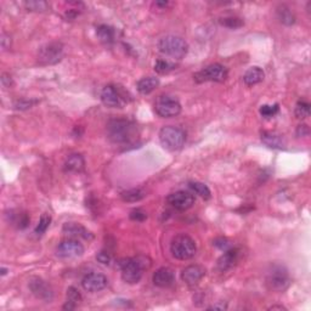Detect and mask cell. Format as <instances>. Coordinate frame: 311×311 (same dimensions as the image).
I'll return each mask as SVG.
<instances>
[{
  "label": "cell",
  "mask_w": 311,
  "mask_h": 311,
  "mask_svg": "<svg viewBox=\"0 0 311 311\" xmlns=\"http://www.w3.org/2000/svg\"><path fill=\"white\" fill-rule=\"evenodd\" d=\"M120 268L122 278L129 284H136L142 278L145 268L151 266V260L146 256H136V258H124L120 260Z\"/></svg>",
  "instance_id": "obj_1"
},
{
  "label": "cell",
  "mask_w": 311,
  "mask_h": 311,
  "mask_svg": "<svg viewBox=\"0 0 311 311\" xmlns=\"http://www.w3.org/2000/svg\"><path fill=\"white\" fill-rule=\"evenodd\" d=\"M158 50L160 54L174 58V60H182L188 55V44L182 36L169 34L160 39L157 44Z\"/></svg>",
  "instance_id": "obj_2"
},
{
  "label": "cell",
  "mask_w": 311,
  "mask_h": 311,
  "mask_svg": "<svg viewBox=\"0 0 311 311\" xmlns=\"http://www.w3.org/2000/svg\"><path fill=\"white\" fill-rule=\"evenodd\" d=\"M135 135V124L129 120L118 118L107 124V136L114 144L128 142Z\"/></svg>",
  "instance_id": "obj_3"
},
{
  "label": "cell",
  "mask_w": 311,
  "mask_h": 311,
  "mask_svg": "<svg viewBox=\"0 0 311 311\" xmlns=\"http://www.w3.org/2000/svg\"><path fill=\"white\" fill-rule=\"evenodd\" d=\"M265 284L274 292H284L290 284V277L287 268L281 264L271 265L265 276Z\"/></svg>",
  "instance_id": "obj_4"
},
{
  "label": "cell",
  "mask_w": 311,
  "mask_h": 311,
  "mask_svg": "<svg viewBox=\"0 0 311 311\" xmlns=\"http://www.w3.org/2000/svg\"><path fill=\"white\" fill-rule=\"evenodd\" d=\"M170 252L175 259L190 260L197 253L196 242L188 234H179L172 240Z\"/></svg>",
  "instance_id": "obj_5"
},
{
  "label": "cell",
  "mask_w": 311,
  "mask_h": 311,
  "mask_svg": "<svg viewBox=\"0 0 311 311\" xmlns=\"http://www.w3.org/2000/svg\"><path fill=\"white\" fill-rule=\"evenodd\" d=\"M160 141L168 151H179L185 145L186 132L174 126H163L160 132Z\"/></svg>",
  "instance_id": "obj_6"
},
{
  "label": "cell",
  "mask_w": 311,
  "mask_h": 311,
  "mask_svg": "<svg viewBox=\"0 0 311 311\" xmlns=\"http://www.w3.org/2000/svg\"><path fill=\"white\" fill-rule=\"evenodd\" d=\"M64 56V46L61 42H50L39 48L38 61L42 64H56Z\"/></svg>",
  "instance_id": "obj_7"
},
{
  "label": "cell",
  "mask_w": 311,
  "mask_h": 311,
  "mask_svg": "<svg viewBox=\"0 0 311 311\" xmlns=\"http://www.w3.org/2000/svg\"><path fill=\"white\" fill-rule=\"evenodd\" d=\"M228 72L225 66L220 64H212L206 68L200 70V72L194 73V79L197 83H204V82H216V83H222L228 79Z\"/></svg>",
  "instance_id": "obj_8"
},
{
  "label": "cell",
  "mask_w": 311,
  "mask_h": 311,
  "mask_svg": "<svg viewBox=\"0 0 311 311\" xmlns=\"http://www.w3.org/2000/svg\"><path fill=\"white\" fill-rule=\"evenodd\" d=\"M154 111L162 118L176 117L182 112V104L174 96L160 95L154 102Z\"/></svg>",
  "instance_id": "obj_9"
},
{
  "label": "cell",
  "mask_w": 311,
  "mask_h": 311,
  "mask_svg": "<svg viewBox=\"0 0 311 311\" xmlns=\"http://www.w3.org/2000/svg\"><path fill=\"white\" fill-rule=\"evenodd\" d=\"M84 246L78 240L68 238L62 241L60 244L56 248V256L64 259H70V258H78L84 254Z\"/></svg>",
  "instance_id": "obj_10"
},
{
  "label": "cell",
  "mask_w": 311,
  "mask_h": 311,
  "mask_svg": "<svg viewBox=\"0 0 311 311\" xmlns=\"http://www.w3.org/2000/svg\"><path fill=\"white\" fill-rule=\"evenodd\" d=\"M108 284V280L104 274L90 272L86 274L82 280V287L89 293H96L104 290Z\"/></svg>",
  "instance_id": "obj_11"
},
{
  "label": "cell",
  "mask_w": 311,
  "mask_h": 311,
  "mask_svg": "<svg viewBox=\"0 0 311 311\" xmlns=\"http://www.w3.org/2000/svg\"><path fill=\"white\" fill-rule=\"evenodd\" d=\"M100 98L104 106L110 107V108H117V107H122L126 104V98L120 94L118 88L111 86V84L106 86L101 90Z\"/></svg>",
  "instance_id": "obj_12"
},
{
  "label": "cell",
  "mask_w": 311,
  "mask_h": 311,
  "mask_svg": "<svg viewBox=\"0 0 311 311\" xmlns=\"http://www.w3.org/2000/svg\"><path fill=\"white\" fill-rule=\"evenodd\" d=\"M30 292L36 296V298L40 299L43 302H52L54 298V292L52 288L50 287V284H48L44 280L39 278V277H33L30 280V284H28Z\"/></svg>",
  "instance_id": "obj_13"
},
{
  "label": "cell",
  "mask_w": 311,
  "mask_h": 311,
  "mask_svg": "<svg viewBox=\"0 0 311 311\" xmlns=\"http://www.w3.org/2000/svg\"><path fill=\"white\" fill-rule=\"evenodd\" d=\"M169 204L172 207H174L178 210H188L190 209L194 203V197L192 196L190 192H186V191H176L174 194H169L168 198Z\"/></svg>",
  "instance_id": "obj_14"
},
{
  "label": "cell",
  "mask_w": 311,
  "mask_h": 311,
  "mask_svg": "<svg viewBox=\"0 0 311 311\" xmlns=\"http://www.w3.org/2000/svg\"><path fill=\"white\" fill-rule=\"evenodd\" d=\"M154 284L160 288H169L175 284V274L170 268H160L152 276Z\"/></svg>",
  "instance_id": "obj_15"
},
{
  "label": "cell",
  "mask_w": 311,
  "mask_h": 311,
  "mask_svg": "<svg viewBox=\"0 0 311 311\" xmlns=\"http://www.w3.org/2000/svg\"><path fill=\"white\" fill-rule=\"evenodd\" d=\"M206 275V268L200 265H188L182 271V278L186 284L194 286Z\"/></svg>",
  "instance_id": "obj_16"
},
{
  "label": "cell",
  "mask_w": 311,
  "mask_h": 311,
  "mask_svg": "<svg viewBox=\"0 0 311 311\" xmlns=\"http://www.w3.org/2000/svg\"><path fill=\"white\" fill-rule=\"evenodd\" d=\"M64 234H68L70 237H82V238L88 240V241L94 238V234L79 222H67V224H64Z\"/></svg>",
  "instance_id": "obj_17"
},
{
  "label": "cell",
  "mask_w": 311,
  "mask_h": 311,
  "mask_svg": "<svg viewBox=\"0 0 311 311\" xmlns=\"http://www.w3.org/2000/svg\"><path fill=\"white\" fill-rule=\"evenodd\" d=\"M262 144H265L270 148L284 150L286 148V141L282 135L277 134L275 132H262L260 135Z\"/></svg>",
  "instance_id": "obj_18"
},
{
  "label": "cell",
  "mask_w": 311,
  "mask_h": 311,
  "mask_svg": "<svg viewBox=\"0 0 311 311\" xmlns=\"http://www.w3.org/2000/svg\"><path fill=\"white\" fill-rule=\"evenodd\" d=\"M238 250L236 248H230V250H225V253L220 256L218 260V268L220 271H228L231 268L238 260Z\"/></svg>",
  "instance_id": "obj_19"
},
{
  "label": "cell",
  "mask_w": 311,
  "mask_h": 311,
  "mask_svg": "<svg viewBox=\"0 0 311 311\" xmlns=\"http://www.w3.org/2000/svg\"><path fill=\"white\" fill-rule=\"evenodd\" d=\"M64 170L70 173H80L86 168V160L83 156L79 154H72L64 160Z\"/></svg>",
  "instance_id": "obj_20"
},
{
  "label": "cell",
  "mask_w": 311,
  "mask_h": 311,
  "mask_svg": "<svg viewBox=\"0 0 311 311\" xmlns=\"http://www.w3.org/2000/svg\"><path fill=\"white\" fill-rule=\"evenodd\" d=\"M265 78V73L260 67L253 66L250 70H246L244 76H243V82L247 86H253L256 84L262 83Z\"/></svg>",
  "instance_id": "obj_21"
},
{
  "label": "cell",
  "mask_w": 311,
  "mask_h": 311,
  "mask_svg": "<svg viewBox=\"0 0 311 311\" xmlns=\"http://www.w3.org/2000/svg\"><path fill=\"white\" fill-rule=\"evenodd\" d=\"M160 86V79L156 77H145L141 78L136 83L138 92L142 95L151 94Z\"/></svg>",
  "instance_id": "obj_22"
},
{
  "label": "cell",
  "mask_w": 311,
  "mask_h": 311,
  "mask_svg": "<svg viewBox=\"0 0 311 311\" xmlns=\"http://www.w3.org/2000/svg\"><path fill=\"white\" fill-rule=\"evenodd\" d=\"M96 36H98V40L102 44H112L114 42L116 36L114 28L107 26V24H100V26L96 28Z\"/></svg>",
  "instance_id": "obj_23"
},
{
  "label": "cell",
  "mask_w": 311,
  "mask_h": 311,
  "mask_svg": "<svg viewBox=\"0 0 311 311\" xmlns=\"http://www.w3.org/2000/svg\"><path fill=\"white\" fill-rule=\"evenodd\" d=\"M83 298H82V294L76 287H70L67 290V300L66 304L64 305L62 309L64 310H74L80 304Z\"/></svg>",
  "instance_id": "obj_24"
},
{
  "label": "cell",
  "mask_w": 311,
  "mask_h": 311,
  "mask_svg": "<svg viewBox=\"0 0 311 311\" xmlns=\"http://www.w3.org/2000/svg\"><path fill=\"white\" fill-rule=\"evenodd\" d=\"M276 16L278 21L284 26H292L296 24V16L292 12V10L286 5H280L276 10Z\"/></svg>",
  "instance_id": "obj_25"
},
{
  "label": "cell",
  "mask_w": 311,
  "mask_h": 311,
  "mask_svg": "<svg viewBox=\"0 0 311 311\" xmlns=\"http://www.w3.org/2000/svg\"><path fill=\"white\" fill-rule=\"evenodd\" d=\"M120 197L124 202L134 203V202H138V200L145 198L146 192L144 191L142 188H130V190L122 192Z\"/></svg>",
  "instance_id": "obj_26"
},
{
  "label": "cell",
  "mask_w": 311,
  "mask_h": 311,
  "mask_svg": "<svg viewBox=\"0 0 311 311\" xmlns=\"http://www.w3.org/2000/svg\"><path fill=\"white\" fill-rule=\"evenodd\" d=\"M188 186H190V188L192 191H194V194H197L198 196L202 197V198H204V200L210 198L212 192L206 184L200 182H192L188 184Z\"/></svg>",
  "instance_id": "obj_27"
},
{
  "label": "cell",
  "mask_w": 311,
  "mask_h": 311,
  "mask_svg": "<svg viewBox=\"0 0 311 311\" xmlns=\"http://www.w3.org/2000/svg\"><path fill=\"white\" fill-rule=\"evenodd\" d=\"M294 114L298 120H305L310 116V104L306 101H298L294 108Z\"/></svg>",
  "instance_id": "obj_28"
},
{
  "label": "cell",
  "mask_w": 311,
  "mask_h": 311,
  "mask_svg": "<svg viewBox=\"0 0 311 311\" xmlns=\"http://www.w3.org/2000/svg\"><path fill=\"white\" fill-rule=\"evenodd\" d=\"M176 68V64H172L169 61H164V60H157L154 64V70L160 74H166V73L172 72Z\"/></svg>",
  "instance_id": "obj_29"
},
{
  "label": "cell",
  "mask_w": 311,
  "mask_h": 311,
  "mask_svg": "<svg viewBox=\"0 0 311 311\" xmlns=\"http://www.w3.org/2000/svg\"><path fill=\"white\" fill-rule=\"evenodd\" d=\"M24 6L28 11H36V12H44L49 9V4L46 2H38V0H33V2H26Z\"/></svg>",
  "instance_id": "obj_30"
},
{
  "label": "cell",
  "mask_w": 311,
  "mask_h": 311,
  "mask_svg": "<svg viewBox=\"0 0 311 311\" xmlns=\"http://www.w3.org/2000/svg\"><path fill=\"white\" fill-rule=\"evenodd\" d=\"M50 222H52V216L46 213L43 214V216H40V219H39L38 225H36V228H34V234H38V236L43 234L50 226Z\"/></svg>",
  "instance_id": "obj_31"
},
{
  "label": "cell",
  "mask_w": 311,
  "mask_h": 311,
  "mask_svg": "<svg viewBox=\"0 0 311 311\" xmlns=\"http://www.w3.org/2000/svg\"><path fill=\"white\" fill-rule=\"evenodd\" d=\"M280 111V104H262L260 107L259 112L260 114L264 118H272L278 113Z\"/></svg>",
  "instance_id": "obj_32"
},
{
  "label": "cell",
  "mask_w": 311,
  "mask_h": 311,
  "mask_svg": "<svg viewBox=\"0 0 311 311\" xmlns=\"http://www.w3.org/2000/svg\"><path fill=\"white\" fill-rule=\"evenodd\" d=\"M220 24L222 26L231 28V30H236V28L242 27L244 24V22L242 21L240 18H220Z\"/></svg>",
  "instance_id": "obj_33"
},
{
  "label": "cell",
  "mask_w": 311,
  "mask_h": 311,
  "mask_svg": "<svg viewBox=\"0 0 311 311\" xmlns=\"http://www.w3.org/2000/svg\"><path fill=\"white\" fill-rule=\"evenodd\" d=\"M130 219L134 220V222H144L147 219V214L142 209H134V210L130 212Z\"/></svg>",
  "instance_id": "obj_34"
},
{
  "label": "cell",
  "mask_w": 311,
  "mask_h": 311,
  "mask_svg": "<svg viewBox=\"0 0 311 311\" xmlns=\"http://www.w3.org/2000/svg\"><path fill=\"white\" fill-rule=\"evenodd\" d=\"M213 243H214V246H216V247H218L219 250H222L224 252L230 250V248H232V246H231L230 241H228L226 238H216Z\"/></svg>",
  "instance_id": "obj_35"
},
{
  "label": "cell",
  "mask_w": 311,
  "mask_h": 311,
  "mask_svg": "<svg viewBox=\"0 0 311 311\" xmlns=\"http://www.w3.org/2000/svg\"><path fill=\"white\" fill-rule=\"evenodd\" d=\"M96 259H98V262H101V264L104 265H110L112 262V256H110L107 252H100V253L96 256Z\"/></svg>",
  "instance_id": "obj_36"
},
{
  "label": "cell",
  "mask_w": 311,
  "mask_h": 311,
  "mask_svg": "<svg viewBox=\"0 0 311 311\" xmlns=\"http://www.w3.org/2000/svg\"><path fill=\"white\" fill-rule=\"evenodd\" d=\"M0 44H2V50H8L11 46V36L9 34H6L5 32L2 33V36H0Z\"/></svg>",
  "instance_id": "obj_37"
},
{
  "label": "cell",
  "mask_w": 311,
  "mask_h": 311,
  "mask_svg": "<svg viewBox=\"0 0 311 311\" xmlns=\"http://www.w3.org/2000/svg\"><path fill=\"white\" fill-rule=\"evenodd\" d=\"M36 102V101H28V100H21L18 101L15 104V108L18 110H28L33 106Z\"/></svg>",
  "instance_id": "obj_38"
},
{
  "label": "cell",
  "mask_w": 311,
  "mask_h": 311,
  "mask_svg": "<svg viewBox=\"0 0 311 311\" xmlns=\"http://www.w3.org/2000/svg\"><path fill=\"white\" fill-rule=\"evenodd\" d=\"M172 2H152V8H156L157 10H168V8L172 6Z\"/></svg>",
  "instance_id": "obj_39"
},
{
  "label": "cell",
  "mask_w": 311,
  "mask_h": 311,
  "mask_svg": "<svg viewBox=\"0 0 311 311\" xmlns=\"http://www.w3.org/2000/svg\"><path fill=\"white\" fill-rule=\"evenodd\" d=\"M310 132L309 130V126H306V124H300V126H298V128H296V136H308Z\"/></svg>",
  "instance_id": "obj_40"
},
{
  "label": "cell",
  "mask_w": 311,
  "mask_h": 311,
  "mask_svg": "<svg viewBox=\"0 0 311 311\" xmlns=\"http://www.w3.org/2000/svg\"><path fill=\"white\" fill-rule=\"evenodd\" d=\"M2 86H4L5 89H9V88L14 86L12 78H11L9 74H6V73H4V74L2 76Z\"/></svg>",
  "instance_id": "obj_41"
},
{
  "label": "cell",
  "mask_w": 311,
  "mask_h": 311,
  "mask_svg": "<svg viewBox=\"0 0 311 311\" xmlns=\"http://www.w3.org/2000/svg\"><path fill=\"white\" fill-rule=\"evenodd\" d=\"M225 309H228V305L224 304V302H218V304H214L208 308V310H225Z\"/></svg>",
  "instance_id": "obj_42"
},
{
  "label": "cell",
  "mask_w": 311,
  "mask_h": 311,
  "mask_svg": "<svg viewBox=\"0 0 311 311\" xmlns=\"http://www.w3.org/2000/svg\"><path fill=\"white\" fill-rule=\"evenodd\" d=\"M268 310H287L284 306L282 305H272L271 308H268Z\"/></svg>",
  "instance_id": "obj_43"
},
{
  "label": "cell",
  "mask_w": 311,
  "mask_h": 311,
  "mask_svg": "<svg viewBox=\"0 0 311 311\" xmlns=\"http://www.w3.org/2000/svg\"><path fill=\"white\" fill-rule=\"evenodd\" d=\"M0 271H2V276H5V275H6L8 271H9V270H8L6 268H2V270H0Z\"/></svg>",
  "instance_id": "obj_44"
}]
</instances>
